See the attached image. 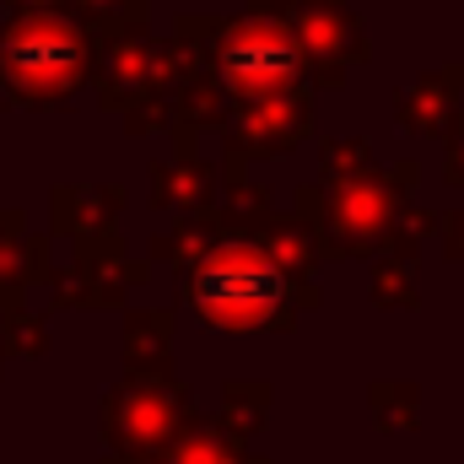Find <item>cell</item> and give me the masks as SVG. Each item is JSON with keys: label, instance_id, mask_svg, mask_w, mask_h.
Wrapping results in <instances>:
<instances>
[{"label": "cell", "instance_id": "6da1fadb", "mask_svg": "<svg viewBox=\"0 0 464 464\" xmlns=\"http://www.w3.org/2000/svg\"><path fill=\"white\" fill-rule=\"evenodd\" d=\"M286 276L259 248H217L195 270V308L217 330H259L281 314Z\"/></svg>", "mask_w": 464, "mask_h": 464}, {"label": "cell", "instance_id": "7a4b0ae2", "mask_svg": "<svg viewBox=\"0 0 464 464\" xmlns=\"http://www.w3.org/2000/svg\"><path fill=\"white\" fill-rule=\"evenodd\" d=\"M5 65H11V76H22L33 87H54L76 71V44L60 27H22L5 44Z\"/></svg>", "mask_w": 464, "mask_h": 464}, {"label": "cell", "instance_id": "3957f363", "mask_svg": "<svg viewBox=\"0 0 464 464\" xmlns=\"http://www.w3.org/2000/svg\"><path fill=\"white\" fill-rule=\"evenodd\" d=\"M227 76L237 87H265L292 76V49L276 38H237L227 49Z\"/></svg>", "mask_w": 464, "mask_h": 464}]
</instances>
